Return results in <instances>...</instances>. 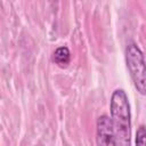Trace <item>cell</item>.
Here are the masks:
<instances>
[{
    "label": "cell",
    "instance_id": "cell-3",
    "mask_svg": "<svg viewBox=\"0 0 146 146\" xmlns=\"http://www.w3.org/2000/svg\"><path fill=\"white\" fill-rule=\"evenodd\" d=\"M97 144L98 145H116L115 131L112 119L102 115L97 120Z\"/></svg>",
    "mask_w": 146,
    "mask_h": 146
},
{
    "label": "cell",
    "instance_id": "cell-4",
    "mask_svg": "<svg viewBox=\"0 0 146 146\" xmlns=\"http://www.w3.org/2000/svg\"><path fill=\"white\" fill-rule=\"evenodd\" d=\"M71 54L67 47H58L52 55V60L59 67H66L70 64Z\"/></svg>",
    "mask_w": 146,
    "mask_h": 146
},
{
    "label": "cell",
    "instance_id": "cell-1",
    "mask_svg": "<svg viewBox=\"0 0 146 146\" xmlns=\"http://www.w3.org/2000/svg\"><path fill=\"white\" fill-rule=\"evenodd\" d=\"M110 108L116 145H129L131 135V113L128 96L123 89L113 91Z\"/></svg>",
    "mask_w": 146,
    "mask_h": 146
},
{
    "label": "cell",
    "instance_id": "cell-2",
    "mask_svg": "<svg viewBox=\"0 0 146 146\" xmlns=\"http://www.w3.org/2000/svg\"><path fill=\"white\" fill-rule=\"evenodd\" d=\"M125 62L137 91L146 96V63L141 50L136 43L127 46Z\"/></svg>",
    "mask_w": 146,
    "mask_h": 146
},
{
    "label": "cell",
    "instance_id": "cell-5",
    "mask_svg": "<svg viewBox=\"0 0 146 146\" xmlns=\"http://www.w3.org/2000/svg\"><path fill=\"white\" fill-rule=\"evenodd\" d=\"M136 144L146 146V128L144 125H140L136 133Z\"/></svg>",
    "mask_w": 146,
    "mask_h": 146
}]
</instances>
